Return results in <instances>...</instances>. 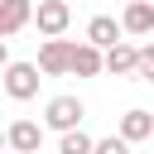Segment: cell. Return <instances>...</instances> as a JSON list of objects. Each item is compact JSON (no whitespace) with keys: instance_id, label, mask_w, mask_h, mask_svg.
<instances>
[{"instance_id":"obj_1","label":"cell","mask_w":154,"mask_h":154,"mask_svg":"<svg viewBox=\"0 0 154 154\" xmlns=\"http://www.w3.org/2000/svg\"><path fill=\"white\" fill-rule=\"evenodd\" d=\"M82 120H87V106H82L77 96H53V101L43 106V130L72 135V130H82Z\"/></svg>"},{"instance_id":"obj_2","label":"cell","mask_w":154,"mask_h":154,"mask_svg":"<svg viewBox=\"0 0 154 154\" xmlns=\"http://www.w3.org/2000/svg\"><path fill=\"white\" fill-rule=\"evenodd\" d=\"M38 82H43V72H38V63H5V96L10 101H34L38 96Z\"/></svg>"},{"instance_id":"obj_3","label":"cell","mask_w":154,"mask_h":154,"mask_svg":"<svg viewBox=\"0 0 154 154\" xmlns=\"http://www.w3.org/2000/svg\"><path fill=\"white\" fill-rule=\"evenodd\" d=\"M72 38H43V48H38V72L43 77H67L72 72Z\"/></svg>"},{"instance_id":"obj_4","label":"cell","mask_w":154,"mask_h":154,"mask_svg":"<svg viewBox=\"0 0 154 154\" xmlns=\"http://www.w3.org/2000/svg\"><path fill=\"white\" fill-rule=\"evenodd\" d=\"M34 24H38V34H43V38H63V34H67V24H72V5H67V0H38Z\"/></svg>"},{"instance_id":"obj_5","label":"cell","mask_w":154,"mask_h":154,"mask_svg":"<svg viewBox=\"0 0 154 154\" xmlns=\"http://www.w3.org/2000/svg\"><path fill=\"white\" fill-rule=\"evenodd\" d=\"M5 144H10V154H38V144H43V125H38V120H10Z\"/></svg>"},{"instance_id":"obj_6","label":"cell","mask_w":154,"mask_h":154,"mask_svg":"<svg viewBox=\"0 0 154 154\" xmlns=\"http://www.w3.org/2000/svg\"><path fill=\"white\" fill-rule=\"evenodd\" d=\"M38 5L34 0H0V38H14L24 24H34Z\"/></svg>"},{"instance_id":"obj_7","label":"cell","mask_w":154,"mask_h":154,"mask_svg":"<svg viewBox=\"0 0 154 154\" xmlns=\"http://www.w3.org/2000/svg\"><path fill=\"white\" fill-rule=\"evenodd\" d=\"M120 34H125V29H120V19H111V14H91V19H87V43L101 48V53H111L116 43H125Z\"/></svg>"},{"instance_id":"obj_8","label":"cell","mask_w":154,"mask_h":154,"mask_svg":"<svg viewBox=\"0 0 154 154\" xmlns=\"http://www.w3.org/2000/svg\"><path fill=\"white\" fill-rule=\"evenodd\" d=\"M120 29H125L130 38L154 34V5H149V0H130V5L120 10Z\"/></svg>"},{"instance_id":"obj_9","label":"cell","mask_w":154,"mask_h":154,"mask_svg":"<svg viewBox=\"0 0 154 154\" xmlns=\"http://www.w3.org/2000/svg\"><path fill=\"white\" fill-rule=\"evenodd\" d=\"M116 135H120L125 144H140V140H149V135H154V116H149V111H140V106H130V111L120 116Z\"/></svg>"},{"instance_id":"obj_10","label":"cell","mask_w":154,"mask_h":154,"mask_svg":"<svg viewBox=\"0 0 154 154\" xmlns=\"http://www.w3.org/2000/svg\"><path fill=\"white\" fill-rule=\"evenodd\" d=\"M101 72H106V53L82 38V43L72 48V77H101Z\"/></svg>"},{"instance_id":"obj_11","label":"cell","mask_w":154,"mask_h":154,"mask_svg":"<svg viewBox=\"0 0 154 154\" xmlns=\"http://www.w3.org/2000/svg\"><path fill=\"white\" fill-rule=\"evenodd\" d=\"M106 72L111 77H140V48L135 43H116L106 53Z\"/></svg>"},{"instance_id":"obj_12","label":"cell","mask_w":154,"mask_h":154,"mask_svg":"<svg viewBox=\"0 0 154 154\" xmlns=\"http://www.w3.org/2000/svg\"><path fill=\"white\" fill-rule=\"evenodd\" d=\"M58 154H96V140L87 130H72V135H58Z\"/></svg>"},{"instance_id":"obj_13","label":"cell","mask_w":154,"mask_h":154,"mask_svg":"<svg viewBox=\"0 0 154 154\" xmlns=\"http://www.w3.org/2000/svg\"><path fill=\"white\" fill-rule=\"evenodd\" d=\"M96 154H130V144L120 135H106V140H96Z\"/></svg>"},{"instance_id":"obj_14","label":"cell","mask_w":154,"mask_h":154,"mask_svg":"<svg viewBox=\"0 0 154 154\" xmlns=\"http://www.w3.org/2000/svg\"><path fill=\"white\" fill-rule=\"evenodd\" d=\"M140 77H144V82H154V43H144V48H140Z\"/></svg>"},{"instance_id":"obj_15","label":"cell","mask_w":154,"mask_h":154,"mask_svg":"<svg viewBox=\"0 0 154 154\" xmlns=\"http://www.w3.org/2000/svg\"><path fill=\"white\" fill-rule=\"evenodd\" d=\"M149 5H154V0H149Z\"/></svg>"}]
</instances>
